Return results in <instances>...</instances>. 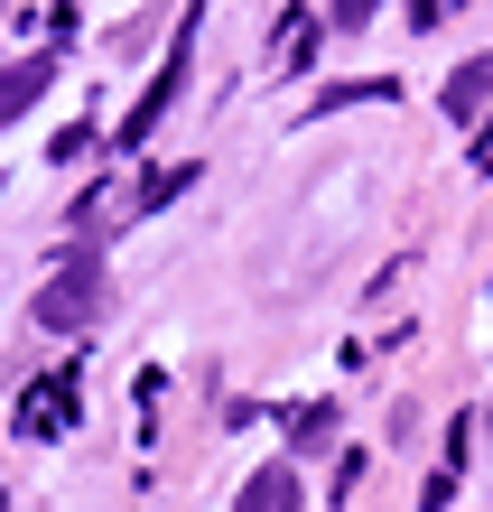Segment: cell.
Here are the masks:
<instances>
[{
	"label": "cell",
	"instance_id": "6da1fadb",
	"mask_svg": "<svg viewBox=\"0 0 493 512\" xmlns=\"http://www.w3.org/2000/svg\"><path fill=\"white\" fill-rule=\"evenodd\" d=\"M28 317H38L47 336H75V326H94V317H103V270H94V261H66L56 280H38Z\"/></svg>",
	"mask_w": 493,
	"mask_h": 512
},
{
	"label": "cell",
	"instance_id": "7a4b0ae2",
	"mask_svg": "<svg viewBox=\"0 0 493 512\" xmlns=\"http://www.w3.org/2000/svg\"><path fill=\"white\" fill-rule=\"evenodd\" d=\"M47 75H56V56H19V66H0V122H19V112L47 94Z\"/></svg>",
	"mask_w": 493,
	"mask_h": 512
},
{
	"label": "cell",
	"instance_id": "3957f363",
	"mask_svg": "<svg viewBox=\"0 0 493 512\" xmlns=\"http://www.w3.org/2000/svg\"><path fill=\"white\" fill-rule=\"evenodd\" d=\"M307 494H298V466H261L252 485H242V503L233 512H298Z\"/></svg>",
	"mask_w": 493,
	"mask_h": 512
},
{
	"label": "cell",
	"instance_id": "277c9868",
	"mask_svg": "<svg viewBox=\"0 0 493 512\" xmlns=\"http://www.w3.org/2000/svg\"><path fill=\"white\" fill-rule=\"evenodd\" d=\"M66 410H75V382H38V391L19 401V429H28V438H56V429H66Z\"/></svg>",
	"mask_w": 493,
	"mask_h": 512
},
{
	"label": "cell",
	"instance_id": "5b68a950",
	"mask_svg": "<svg viewBox=\"0 0 493 512\" xmlns=\"http://www.w3.org/2000/svg\"><path fill=\"white\" fill-rule=\"evenodd\" d=\"M484 94H493V56H475V66H456L438 103H447V122H475V112H484Z\"/></svg>",
	"mask_w": 493,
	"mask_h": 512
},
{
	"label": "cell",
	"instance_id": "8992f818",
	"mask_svg": "<svg viewBox=\"0 0 493 512\" xmlns=\"http://www.w3.org/2000/svg\"><path fill=\"white\" fill-rule=\"evenodd\" d=\"M326 438H335V410H326V401L289 410V447H326Z\"/></svg>",
	"mask_w": 493,
	"mask_h": 512
},
{
	"label": "cell",
	"instance_id": "52a82bcc",
	"mask_svg": "<svg viewBox=\"0 0 493 512\" xmlns=\"http://www.w3.org/2000/svg\"><path fill=\"white\" fill-rule=\"evenodd\" d=\"M391 94H400V84H382V75H373V84H326V94H317V112H345V103H391Z\"/></svg>",
	"mask_w": 493,
	"mask_h": 512
},
{
	"label": "cell",
	"instance_id": "ba28073f",
	"mask_svg": "<svg viewBox=\"0 0 493 512\" xmlns=\"http://www.w3.org/2000/svg\"><path fill=\"white\" fill-rule=\"evenodd\" d=\"M177 187H196V168H159V177H140V196H131V215H149V205H168Z\"/></svg>",
	"mask_w": 493,
	"mask_h": 512
},
{
	"label": "cell",
	"instance_id": "9c48e42d",
	"mask_svg": "<svg viewBox=\"0 0 493 512\" xmlns=\"http://www.w3.org/2000/svg\"><path fill=\"white\" fill-rule=\"evenodd\" d=\"M373 19V0H335V28H363Z\"/></svg>",
	"mask_w": 493,
	"mask_h": 512
}]
</instances>
